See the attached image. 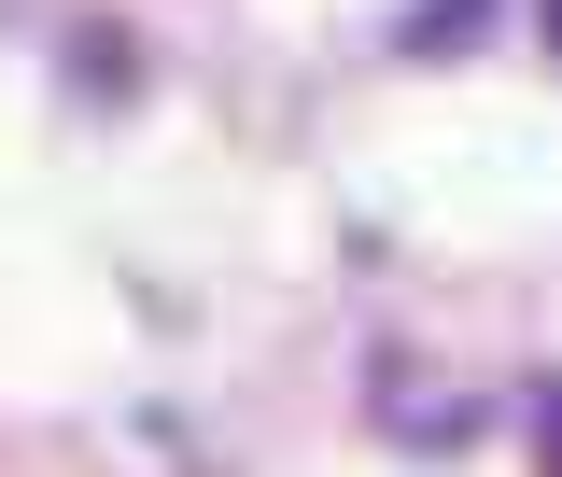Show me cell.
<instances>
[{
	"label": "cell",
	"instance_id": "1",
	"mask_svg": "<svg viewBox=\"0 0 562 477\" xmlns=\"http://www.w3.org/2000/svg\"><path fill=\"white\" fill-rule=\"evenodd\" d=\"M535 450H549V477H562V379L535 394Z\"/></svg>",
	"mask_w": 562,
	"mask_h": 477
},
{
	"label": "cell",
	"instance_id": "2",
	"mask_svg": "<svg viewBox=\"0 0 562 477\" xmlns=\"http://www.w3.org/2000/svg\"><path fill=\"white\" fill-rule=\"evenodd\" d=\"M535 14H549V57H562V0H535Z\"/></svg>",
	"mask_w": 562,
	"mask_h": 477
}]
</instances>
